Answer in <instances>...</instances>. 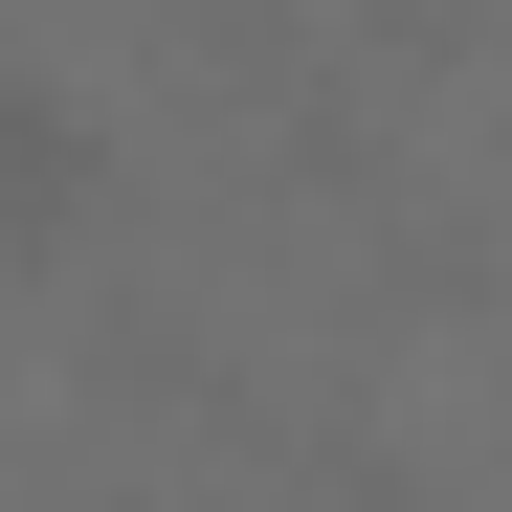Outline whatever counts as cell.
<instances>
[{"label":"cell","mask_w":512,"mask_h":512,"mask_svg":"<svg viewBox=\"0 0 512 512\" xmlns=\"http://www.w3.org/2000/svg\"><path fill=\"white\" fill-rule=\"evenodd\" d=\"M90 201H112V134H90V90H0V290H23L45 245H90Z\"/></svg>","instance_id":"cell-1"}]
</instances>
